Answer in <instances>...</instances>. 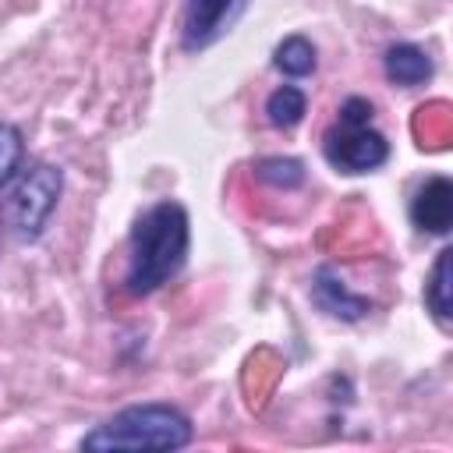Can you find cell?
Here are the masks:
<instances>
[{"label": "cell", "instance_id": "obj_3", "mask_svg": "<svg viewBox=\"0 0 453 453\" xmlns=\"http://www.w3.org/2000/svg\"><path fill=\"white\" fill-rule=\"evenodd\" d=\"M322 156L340 173H372L389 159V142L372 127V103L350 96L322 134Z\"/></svg>", "mask_w": 453, "mask_h": 453}, {"label": "cell", "instance_id": "obj_11", "mask_svg": "<svg viewBox=\"0 0 453 453\" xmlns=\"http://www.w3.org/2000/svg\"><path fill=\"white\" fill-rule=\"evenodd\" d=\"M304 110H308V96L297 88V85H280L269 99H265V117H269V124L273 127H294V124H301V117H304Z\"/></svg>", "mask_w": 453, "mask_h": 453}, {"label": "cell", "instance_id": "obj_13", "mask_svg": "<svg viewBox=\"0 0 453 453\" xmlns=\"http://www.w3.org/2000/svg\"><path fill=\"white\" fill-rule=\"evenodd\" d=\"M255 173H258V180H265L273 188H297V184H304V166H301V159H290V156L262 159L255 166Z\"/></svg>", "mask_w": 453, "mask_h": 453}, {"label": "cell", "instance_id": "obj_4", "mask_svg": "<svg viewBox=\"0 0 453 453\" xmlns=\"http://www.w3.org/2000/svg\"><path fill=\"white\" fill-rule=\"evenodd\" d=\"M64 191V173L53 163H32L0 202V226L14 241H35Z\"/></svg>", "mask_w": 453, "mask_h": 453}, {"label": "cell", "instance_id": "obj_12", "mask_svg": "<svg viewBox=\"0 0 453 453\" xmlns=\"http://www.w3.org/2000/svg\"><path fill=\"white\" fill-rule=\"evenodd\" d=\"M21 159H25V134L14 124L0 120V191L14 180Z\"/></svg>", "mask_w": 453, "mask_h": 453}, {"label": "cell", "instance_id": "obj_10", "mask_svg": "<svg viewBox=\"0 0 453 453\" xmlns=\"http://www.w3.org/2000/svg\"><path fill=\"white\" fill-rule=\"evenodd\" d=\"M273 64L280 74L287 78H304L315 71V46L304 35H287L276 50H273Z\"/></svg>", "mask_w": 453, "mask_h": 453}, {"label": "cell", "instance_id": "obj_8", "mask_svg": "<svg viewBox=\"0 0 453 453\" xmlns=\"http://www.w3.org/2000/svg\"><path fill=\"white\" fill-rule=\"evenodd\" d=\"M453 251L442 248L432 273H428V283H425V304L428 311L435 315L439 326H449V315H453V297H449V283H453Z\"/></svg>", "mask_w": 453, "mask_h": 453}, {"label": "cell", "instance_id": "obj_5", "mask_svg": "<svg viewBox=\"0 0 453 453\" xmlns=\"http://www.w3.org/2000/svg\"><path fill=\"white\" fill-rule=\"evenodd\" d=\"M251 0H184L180 11V46L188 53L219 42L248 11Z\"/></svg>", "mask_w": 453, "mask_h": 453}, {"label": "cell", "instance_id": "obj_1", "mask_svg": "<svg viewBox=\"0 0 453 453\" xmlns=\"http://www.w3.org/2000/svg\"><path fill=\"white\" fill-rule=\"evenodd\" d=\"M188 248H191V223H188L184 205L170 198L149 205L134 219L131 237H127L124 290L131 297H145L159 290L184 269Z\"/></svg>", "mask_w": 453, "mask_h": 453}, {"label": "cell", "instance_id": "obj_9", "mask_svg": "<svg viewBox=\"0 0 453 453\" xmlns=\"http://www.w3.org/2000/svg\"><path fill=\"white\" fill-rule=\"evenodd\" d=\"M315 301H319L322 311H329V315H336V319H347V322H354V319H361V315L368 311V301L347 294L336 280H329V269H322V273L315 276Z\"/></svg>", "mask_w": 453, "mask_h": 453}, {"label": "cell", "instance_id": "obj_6", "mask_svg": "<svg viewBox=\"0 0 453 453\" xmlns=\"http://www.w3.org/2000/svg\"><path fill=\"white\" fill-rule=\"evenodd\" d=\"M411 223L421 234H449L453 226V184L435 173L411 198Z\"/></svg>", "mask_w": 453, "mask_h": 453}, {"label": "cell", "instance_id": "obj_2", "mask_svg": "<svg viewBox=\"0 0 453 453\" xmlns=\"http://www.w3.org/2000/svg\"><path fill=\"white\" fill-rule=\"evenodd\" d=\"M195 435L173 403H131L81 435V449H180Z\"/></svg>", "mask_w": 453, "mask_h": 453}, {"label": "cell", "instance_id": "obj_7", "mask_svg": "<svg viewBox=\"0 0 453 453\" xmlns=\"http://www.w3.org/2000/svg\"><path fill=\"white\" fill-rule=\"evenodd\" d=\"M382 67H386V78L393 85H403V88H414V85L432 78V57L414 42L389 46L386 57H382Z\"/></svg>", "mask_w": 453, "mask_h": 453}]
</instances>
